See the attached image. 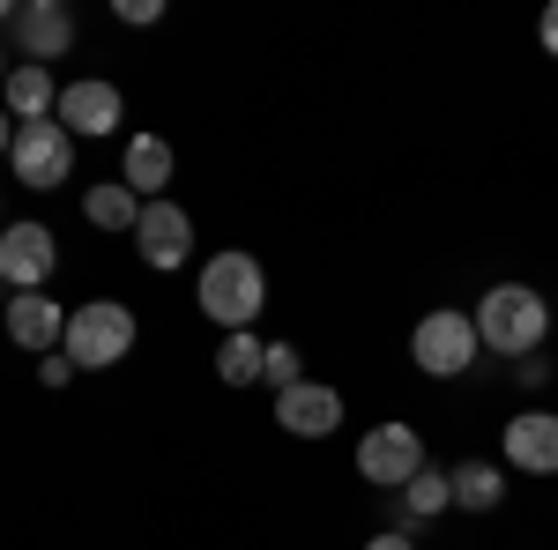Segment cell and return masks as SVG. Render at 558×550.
Here are the masks:
<instances>
[{
	"mask_svg": "<svg viewBox=\"0 0 558 550\" xmlns=\"http://www.w3.org/2000/svg\"><path fill=\"white\" fill-rule=\"evenodd\" d=\"M476 342L499 350V357H536L551 342V297L529 291V283H492L476 297Z\"/></svg>",
	"mask_w": 558,
	"mask_h": 550,
	"instance_id": "6da1fadb",
	"label": "cell"
},
{
	"mask_svg": "<svg viewBox=\"0 0 558 550\" xmlns=\"http://www.w3.org/2000/svg\"><path fill=\"white\" fill-rule=\"evenodd\" d=\"M194 297H202V313H209L223 335H239V328H254L260 305H268V268H260L254 254H239V246H223V254L202 260Z\"/></svg>",
	"mask_w": 558,
	"mask_h": 550,
	"instance_id": "7a4b0ae2",
	"label": "cell"
},
{
	"mask_svg": "<svg viewBox=\"0 0 558 550\" xmlns=\"http://www.w3.org/2000/svg\"><path fill=\"white\" fill-rule=\"evenodd\" d=\"M134 313L120 305V297H83L75 313H68V357H75V372H105V365H120V357H134Z\"/></svg>",
	"mask_w": 558,
	"mask_h": 550,
	"instance_id": "3957f363",
	"label": "cell"
},
{
	"mask_svg": "<svg viewBox=\"0 0 558 550\" xmlns=\"http://www.w3.org/2000/svg\"><path fill=\"white\" fill-rule=\"evenodd\" d=\"M476 357H484V342H476V320L470 313H425L417 328H410V365L425 372V380H462Z\"/></svg>",
	"mask_w": 558,
	"mask_h": 550,
	"instance_id": "277c9868",
	"label": "cell"
},
{
	"mask_svg": "<svg viewBox=\"0 0 558 550\" xmlns=\"http://www.w3.org/2000/svg\"><path fill=\"white\" fill-rule=\"evenodd\" d=\"M8 171H15L31 194H52V186H68V171H75V134L60 127V120H31V127H15Z\"/></svg>",
	"mask_w": 558,
	"mask_h": 550,
	"instance_id": "5b68a950",
	"label": "cell"
},
{
	"mask_svg": "<svg viewBox=\"0 0 558 550\" xmlns=\"http://www.w3.org/2000/svg\"><path fill=\"white\" fill-rule=\"evenodd\" d=\"M425 468V439H417V424H373L365 439H357V476L365 484H380V491H402L410 476Z\"/></svg>",
	"mask_w": 558,
	"mask_h": 550,
	"instance_id": "8992f818",
	"label": "cell"
},
{
	"mask_svg": "<svg viewBox=\"0 0 558 550\" xmlns=\"http://www.w3.org/2000/svg\"><path fill=\"white\" fill-rule=\"evenodd\" d=\"M134 254L142 268H157V276H172L194 260V216L179 209V201H142V223H134Z\"/></svg>",
	"mask_w": 558,
	"mask_h": 550,
	"instance_id": "52a82bcc",
	"label": "cell"
},
{
	"mask_svg": "<svg viewBox=\"0 0 558 550\" xmlns=\"http://www.w3.org/2000/svg\"><path fill=\"white\" fill-rule=\"evenodd\" d=\"M52 268H60V246H52L45 223H8L0 231V283L8 291H45Z\"/></svg>",
	"mask_w": 558,
	"mask_h": 550,
	"instance_id": "ba28073f",
	"label": "cell"
},
{
	"mask_svg": "<svg viewBox=\"0 0 558 550\" xmlns=\"http://www.w3.org/2000/svg\"><path fill=\"white\" fill-rule=\"evenodd\" d=\"M52 120H60L68 134H83V142H97V134H112L120 120H128V97H120L112 83H97V75H83V83H60Z\"/></svg>",
	"mask_w": 558,
	"mask_h": 550,
	"instance_id": "9c48e42d",
	"label": "cell"
},
{
	"mask_svg": "<svg viewBox=\"0 0 558 550\" xmlns=\"http://www.w3.org/2000/svg\"><path fill=\"white\" fill-rule=\"evenodd\" d=\"M499 454L521 476H558V410H521V417H507Z\"/></svg>",
	"mask_w": 558,
	"mask_h": 550,
	"instance_id": "30bf717a",
	"label": "cell"
},
{
	"mask_svg": "<svg viewBox=\"0 0 558 550\" xmlns=\"http://www.w3.org/2000/svg\"><path fill=\"white\" fill-rule=\"evenodd\" d=\"M8 342L31 350V357H52V350L68 342V305L45 297V291H15L8 297Z\"/></svg>",
	"mask_w": 558,
	"mask_h": 550,
	"instance_id": "8fae6325",
	"label": "cell"
},
{
	"mask_svg": "<svg viewBox=\"0 0 558 550\" xmlns=\"http://www.w3.org/2000/svg\"><path fill=\"white\" fill-rule=\"evenodd\" d=\"M15 45H23L31 68L68 60V52H75V15H68L60 0H23V8H15Z\"/></svg>",
	"mask_w": 558,
	"mask_h": 550,
	"instance_id": "7c38bea8",
	"label": "cell"
},
{
	"mask_svg": "<svg viewBox=\"0 0 558 550\" xmlns=\"http://www.w3.org/2000/svg\"><path fill=\"white\" fill-rule=\"evenodd\" d=\"M276 424L291 431V439H328L336 424H343V394L328 380H299L276 394Z\"/></svg>",
	"mask_w": 558,
	"mask_h": 550,
	"instance_id": "4fadbf2b",
	"label": "cell"
},
{
	"mask_svg": "<svg viewBox=\"0 0 558 550\" xmlns=\"http://www.w3.org/2000/svg\"><path fill=\"white\" fill-rule=\"evenodd\" d=\"M120 179H128L142 201H165V186H172V142L165 134H134L128 157H120Z\"/></svg>",
	"mask_w": 558,
	"mask_h": 550,
	"instance_id": "5bb4252c",
	"label": "cell"
},
{
	"mask_svg": "<svg viewBox=\"0 0 558 550\" xmlns=\"http://www.w3.org/2000/svg\"><path fill=\"white\" fill-rule=\"evenodd\" d=\"M0 97H8V120L31 127V120H52L60 83H52V68H31V60H23V68H8V89H0Z\"/></svg>",
	"mask_w": 558,
	"mask_h": 550,
	"instance_id": "9a60e30c",
	"label": "cell"
},
{
	"mask_svg": "<svg viewBox=\"0 0 558 550\" xmlns=\"http://www.w3.org/2000/svg\"><path fill=\"white\" fill-rule=\"evenodd\" d=\"M83 216L97 223V231H128L134 239V223H142V194H134L128 179H97L83 194Z\"/></svg>",
	"mask_w": 558,
	"mask_h": 550,
	"instance_id": "2e32d148",
	"label": "cell"
},
{
	"mask_svg": "<svg viewBox=\"0 0 558 550\" xmlns=\"http://www.w3.org/2000/svg\"><path fill=\"white\" fill-rule=\"evenodd\" d=\"M454 506V476L447 468H417L410 484H402V528H417V521H439V513Z\"/></svg>",
	"mask_w": 558,
	"mask_h": 550,
	"instance_id": "e0dca14e",
	"label": "cell"
},
{
	"mask_svg": "<svg viewBox=\"0 0 558 550\" xmlns=\"http://www.w3.org/2000/svg\"><path fill=\"white\" fill-rule=\"evenodd\" d=\"M447 476H454V506L462 513H499V499H507L499 462H454Z\"/></svg>",
	"mask_w": 558,
	"mask_h": 550,
	"instance_id": "ac0fdd59",
	"label": "cell"
},
{
	"mask_svg": "<svg viewBox=\"0 0 558 550\" xmlns=\"http://www.w3.org/2000/svg\"><path fill=\"white\" fill-rule=\"evenodd\" d=\"M260 357H268V342L254 328H239V335L216 342V380L223 387H260Z\"/></svg>",
	"mask_w": 558,
	"mask_h": 550,
	"instance_id": "d6986e66",
	"label": "cell"
},
{
	"mask_svg": "<svg viewBox=\"0 0 558 550\" xmlns=\"http://www.w3.org/2000/svg\"><path fill=\"white\" fill-rule=\"evenodd\" d=\"M260 380L276 387V394H283V387H299L305 372H299V350H291V342H268V357H260Z\"/></svg>",
	"mask_w": 558,
	"mask_h": 550,
	"instance_id": "ffe728a7",
	"label": "cell"
},
{
	"mask_svg": "<svg viewBox=\"0 0 558 550\" xmlns=\"http://www.w3.org/2000/svg\"><path fill=\"white\" fill-rule=\"evenodd\" d=\"M112 15L142 30V23H157V15H165V0H112Z\"/></svg>",
	"mask_w": 558,
	"mask_h": 550,
	"instance_id": "44dd1931",
	"label": "cell"
},
{
	"mask_svg": "<svg viewBox=\"0 0 558 550\" xmlns=\"http://www.w3.org/2000/svg\"><path fill=\"white\" fill-rule=\"evenodd\" d=\"M38 380H45V387H68V380H75V357H68V350L38 357Z\"/></svg>",
	"mask_w": 558,
	"mask_h": 550,
	"instance_id": "7402d4cb",
	"label": "cell"
},
{
	"mask_svg": "<svg viewBox=\"0 0 558 550\" xmlns=\"http://www.w3.org/2000/svg\"><path fill=\"white\" fill-rule=\"evenodd\" d=\"M365 550H417V536H410V528H380Z\"/></svg>",
	"mask_w": 558,
	"mask_h": 550,
	"instance_id": "603a6c76",
	"label": "cell"
},
{
	"mask_svg": "<svg viewBox=\"0 0 558 550\" xmlns=\"http://www.w3.org/2000/svg\"><path fill=\"white\" fill-rule=\"evenodd\" d=\"M536 38H544V52H551V60H558V0H551V8H544V23H536Z\"/></svg>",
	"mask_w": 558,
	"mask_h": 550,
	"instance_id": "cb8c5ba5",
	"label": "cell"
},
{
	"mask_svg": "<svg viewBox=\"0 0 558 550\" xmlns=\"http://www.w3.org/2000/svg\"><path fill=\"white\" fill-rule=\"evenodd\" d=\"M8 149H15V120L0 112V157H8Z\"/></svg>",
	"mask_w": 558,
	"mask_h": 550,
	"instance_id": "d4e9b609",
	"label": "cell"
},
{
	"mask_svg": "<svg viewBox=\"0 0 558 550\" xmlns=\"http://www.w3.org/2000/svg\"><path fill=\"white\" fill-rule=\"evenodd\" d=\"M0 23H15V0H0Z\"/></svg>",
	"mask_w": 558,
	"mask_h": 550,
	"instance_id": "484cf974",
	"label": "cell"
},
{
	"mask_svg": "<svg viewBox=\"0 0 558 550\" xmlns=\"http://www.w3.org/2000/svg\"><path fill=\"white\" fill-rule=\"evenodd\" d=\"M0 89H8V52H0Z\"/></svg>",
	"mask_w": 558,
	"mask_h": 550,
	"instance_id": "4316f807",
	"label": "cell"
},
{
	"mask_svg": "<svg viewBox=\"0 0 558 550\" xmlns=\"http://www.w3.org/2000/svg\"><path fill=\"white\" fill-rule=\"evenodd\" d=\"M0 231H8V216H0Z\"/></svg>",
	"mask_w": 558,
	"mask_h": 550,
	"instance_id": "83f0119b",
	"label": "cell"
}]
</instances>
